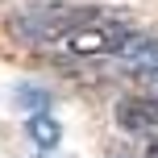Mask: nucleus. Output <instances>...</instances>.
<instances>
[{
  "mask_svg": "<svg viewBox=\"0 0 158 158\" xmlns=\"http://www.w3.org/2000/svg\"><path fill=\"white\" fill-rule=\"evenodd\" d=\"M129 38H133V33L121 21H108V17H100V13H87L79 25H71V29L58 38V46H63L67 54H79V58H104V54L117 58Z\"/></svg>",
  "mask_w": 158,
  "mask_h": 158,
  "instance_id": "f257e3e1",
  "label": "nucleus"
},
{
  "mask_svg": "<svg viewBox=\"0 0 158 158\" xmlns=\"http://www.w3.org/2000/svg\"><path fill=\"white\" fill-rule=\"evenodd\" d=\"M117 121L129 133H158V96H125L117 104Z\"/></svg>",
  "mask_w": 158,
  "mask_h": 158,
  "instance_id": "f03ea898",
  "label": "nucleus"
},
{
  "mask_svg": "<svg viewBox=\"0 0 158 158\" xmlns=\"http://www.w3.org/2000/svg\"><path fill=\"white\" fill-rule=\"evenodd\" d=\"M121 63L129 71H142V75H158V38H129L125 50H121Z\"/></svg>",
  "mask_w": 158,
  "mask_h": 158,
  "instance_id": "7ed1b4c3",
  "label": "nucleus"
},
{
  "mask_svg": "<svg viewBox=\"0 0 158 158\" xmlns=\"http://www.w3.org/2000/svg\"><path fill=\"white\" fill-rule=\"evenodd\" d=\"M25 133H29V142H33V146H42V150H54V146L63 142V129H58V121L50 117V112H38V117H29Z\"/></svg>",
  "mask_w": 158,
  "mask_h": 158,
  "instance_id": "20e7f679",
  "label": "nucleus"
},
{
  "mask_svg": "<svg viewBox=\"0 0 158 158\" xmlns=\"http://www.w3.org/2000/svg\"><path fill=\"white\" fill-rule=\"evenodd\" d=\"M17 104H21V108H29L33 117H38V112H46V104H50V92L46 87H38V83H17Z\"/></svg>",
  "mask_w": 158,
  "mask_h": 158,
  "instance_id": "39448f33",
  "label": "nucleus"
}]
</instances>
